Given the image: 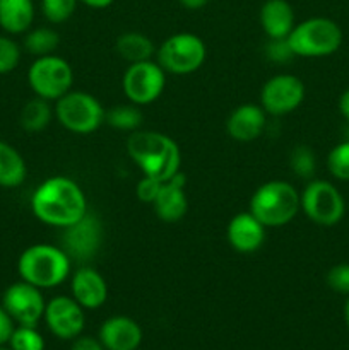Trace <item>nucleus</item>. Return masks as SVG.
I'll return each instance as SVG.
<instances>
[{
  "instance_id": "nucleus-1",
  "label": "nucleus",
  "mask_w": 349,
  "mask_h": 350,
  "mask_svg": "<svg viewBox=\"0 0 349 350\" xmlns=\"http://www.w3.org/2000/svg\"><path fill=\"white\" fill-rule=\"evenodd\" d=\"M31 212L43 224L64 229L89 211L88 198L77 181L68 176H51L38 185L31 195Z\"/></svg>"
},
{
  "instance_id": "nucleus-2",
  "label": "nucleus",
  "mask_w": 349,
  "mask_h": 350,
  "mask_svg": "<svg viewBox=\"0 0 349 350\" xmlns=\"http://www.w3.org/2000/svg\"><path fill=\"white\" fill-rule=\"evenodd\" d=\"M127 152L144 176H153L163 183L181 167L180 147L166 133L135 130L127 140Z\"/></svg>"
},
{
  "instance_id": "nucleus-3",
  "label": "nucleus",
  "mask_w": 349,
  "mask_h": 350,
  "mask_svg": "<svg viewBox=\"0 0 349 350\" xmlns=\"http://www.w3.org/2000/svg\"><path fill=\"white\" fill-rule=\"evenodd\" d=\"M17 273L21 280L38 289H53L70 277L72 260L60 246L36 243L21 253Z\"/></svg>"
},
{
  "instance_id": "nucleus-4",
  "label": "nucleus",
  "mask_w": 349,
  "mask_h": 350,
  "mask_svg": "<svg viewBox=\"0 0 349 350\" xmlns=\"http://www.w3.org/2000/svg\"><path fill=\"white\" fill-rule=\"evenodd\" d=\"M300 211V191L284 180H270L260 185L250 198V212L267 229L289 224Z\"/></svg>"
},
{
  "instance_id": "nucleus-5",
  "label": "nucleus",
  "mask_w": 349,
  "mask_h": 350,
  "mask_svg": "<svg viewBox=\"0 0 349 350\" xmlns=\"http://www.w3.org/2000/svg\"><path fill=\"white\" fill-rule=\"evenodd\" d=\"M294 57L322 58L334 55L342 44V29L328 17H310L293 27L287 36Z\"/></svg>"
},
{
  "instance_id": "nucleus-6",
  "label": "nucleus",
  "mask_w": 349,
  "mask_h": 350,
  "mask_svg": "<svg viewBox=\"0 0 349 350\" xmlns=\"http://www.w3.org/2000/svg\"><path fill=\"white\" fill-rule=\"evenodd\" d=\"M55 118L65 130L77 135H89L105 123L106 109L86 91H68L55 101Z\"/></svg>"
},
{
  "instance_id": "nucleus-7",
  "label": "nucleus",
  "mask_w": 349,
  "mask_h": 350,
  "mask_svg": "<svg viewBox=\"0 0 349 350\" xmlns=\"http://www.w3.org/2000/svg\"><path fill=\"white\" fill-rule=\"evenodd\" d=\"M205 57V43L194 33L171 34L156 50V62L161 68L174 75L194 74L204 65Z\"/></svg>"
},
{
  "instance_id": "nucleus-8",
  "label": "nucleus",
  "mask_w": 349,
  "mask_h": 350,
  "mask_svg": "<svg viewBox=\"0 0 349 350\" xmlns=\"http://www.w3.org/2000/svg\"><path fill=\"white\" fill-rule=\"evenodd\" d=\"M27 84L38 98L57 101L72 89L74 70L65 58L55 53L38 57L27 68Z\"/></svg>"
},
{
  "instance_id": "nucleus-9",
  "label": "nucleus",
  "mask_w": 349,
  "mask_h": 350,
  "mask_svg": "<svg viewBox=\"0 0 349 350\" xmlns=\"http://www.w3.org/2000/svg\"><path fill=\"white\" fill-rule=\"evenodd\" d=\"M301 212L317 226L331 228L342 221L346 202L341 191L327 180H310L300 193Z\"/></svg>"
},
{
  "instance_id": "nucleus-10",
  "label": "nucleus",
  "mask_w": 349,
  "mask_h": 350,
  "mask_svg": "<svg viewBox=\"0 0 349 350\" xmlns=\"http://www.w3.org/2000/svg\"><path fill=\"white\" fill-rule=\"evenodd\" d=\"M103 222L98 214L88 211L74 224L62 229L60 248L67 253L72 263L77 262L81 265H88L103 245Z\"/></svg>"
},
{
  "instance_id": "nucleus-11",
  "label": "nucleus",
  "mask_w": 349,
  "mask_h": 350,
  "mask_svg": "<svg viewBox=\"0 0 349 350\" xmlns=\"http://www.w3.org/2000/svg\"><path fill=\"white\" fill-rule=\"evenodd\" d=\"M166 85V72L154 60L130 64L122 79V89L132 105L147 106L156 101Z\"/></svg>"
},
{
  "instance_id": "nucleus-12",
  "label": "nucleus",
  "mask_w": 349,
  "mask_h": 350,
  "mask_svg": "<svg viewBox=\"0 0 349 350\" xmlns=\"http://www.w3.org/2000/svg\"><path fill=\"white\" fill-rule=\"evenodd\" d=\"M305 84L293 74H277L270 77L260 91V106L267 115H289L305 99Z\"/></svg>"
},
{
  "instance_id": "nucleus-13",
  "label": "nucleus",
  "mask_w": 349,
  "mask_h": 350,
  "mask_svg": "<svg viewBox=\"0 0 349 350\" xmlns=\"http://www.w3.org/2000/svg\"><path fill=\"white\" fill-rule=\"evenodd\" d=\"M2 306L10 314L14 323L23 325V327H36L40 320H43L47 301L41 289L19 280V282L10 284L3 291Z\"/></svg>"
},
{
  "instance_id": "nucleus-14",
  "label": "nucleus",
  "mask_w": 349,
  "mask_h": 350,
  "mask_svg": "<svg viewBox=\"0 0 349 350\" xmlns=\"http://www.w3.org/2000/svg\"><path fill=\"white\" fill-rule=\"evenodd\" d=\"M43 320L55 337L74 340L84 330V308L72 296H57L47 303Z\"/></svg>"
},
{
  "instance_id": "nucleus-15",
  "label": "nucleus",
  "mask_w": 349,
  "mask_h": 350,
  "mask_svg": "<svg viewBox=\"0 0 349 350\" xmlns=\"http://www.w3.org/2000/svg\"><path fill=\"white\" fill-rule=\"evenodd\" d=\"M70 294L84 310H98L108 299V284L91 265H81L70 275Z\"/></svg>"
},
{
  "instance_id": "nucleus-16",
  "label": "nucleus",
  "mask_w": 349,
  "mask_h": 350,
  "mask_svg": "<svg viewBox=\"0 0 349 350\" xmlns=\"http://www.w3.org/2000/svg\"><path fill=\"white\" fill-rule=\"evenodd\" d=\"M266 236L267 228L250 211L236 214L226 228V239L229 246L243 255L255 253L262 248Z\"/></svg>"
},
{
  "instance_id": "nucleus-17",
  "label": "nucleus",
  "mask_w": 349,
  "mask_h": 350,
  "mask_svg": "<svg viewBox=\"0 0 349 350\" xmlns=\"http://www.w3.org/2000/svg\"><path fill=\"white\" fill-rule=\"evenodd\" d=\"M267 125V113L260 105L245 103L229 113L226 120V132L236 142H253L263 133Z\"/></svg>"
},
{
  "instance_id": "nucleus-18",
  "label": "nucleus",
  "mask_w": 349,
  "mask_h": 350,
  "mask_svg": "<svg viewBox=\"0 0 349 350\" xmlns=\"http://www.w3.org/2000/svg\"><path fill=\"white\" fill-rule=\"evenodd\" d=\"M187 178L181 171H178L171 180L161 185L156 200L153 202V208L157 219L163 222H178L187 215L188 198L185 193Z\"/></svg>"
},
{
  "instance_id": "nucleus-19",
  "label": "nucleus",
  "mask_w": 349,
  "mask_h": 350,
  "mask_svg": "<svg viewBox=\"0 0 349 350\" xmlns=\"http://www.w3.org/2000/svg\"><path fill=\"white\" fill-rule=\"evenodd\" d=\"M98 338L106 350H137L142 344V328L129 317H112L103 321Z\"/></svg>"
},
{
  "instance_id": "nucleus-20",
  "label": "nucleus",
  "mask_w": 349,
  "mask_h": 350,
  "mask_svg": "<svg viewBox=\"0 0 349 350\" xmlns=\"http://www.w3.org/2000/svg\"><path fill=\"white\" fill-rule=\"evenodd\" d=\"M260 26L267 38H287L296 26L294 10L287 0H266L260 7Z\"/></svg>"
},
{
  "instance_id": "nucleus-21",
  "label": "nucleus",
  "mask_w": 349,
  "mask_h": 350,
  "mask_svg": "<svg viewBox=\"0 0 349 350\" xmlns=\"http://www.w3.org/2000/svg\"><path fill=\"white\" fill-rule=\"evenodd\" d=\"M34 23L33 0H0V27L10 36L24 34Z\"/></svg>"
},
{
  "instance_id": "nucleus-22",
  "label": "nucleus",
  "mask_w": 349,
  "mask_h": 350,
  "mask_svg": "<svg viewBox=\"0 0 349 350\" xmlns=\"http://www.w3.org/2000/svg\"><path fill=\"white\" fill-rule=\"evenodd\" d=\"M27 166L23 154L10 144L0 140V187L17 188L26 181Z\"/></svg>"
},
{
  "instance_id": "nucleus-23",
  "label": "nucleus",
  "mask_w": 349,
  "mask_h": 350,
  "mask_svg": "<svg viewBox=\"0 0 349 350\" xmlns=\"http://www.w3.org/2000/svg\"><path fill=\"white\" fill-rule=\"evenodd\" d=\"M115 51L120 58L130 64H139V62L151 60L156 55V46L151 41L149 36L135 31H129L116 38Z\"/></svg>"
},
{
  "instance_id": "nucleus-24",
  "label": "nucleus",
  "mask_w": 349,
  "mask_h": 350,
  "mask_svg": "<svg viewBox=\"0 0 349 350\" xmlns=\"http://www.w3.org/2000/svg\"><path fill=\"white\" fill-rule=\"evenodd\" d=\"M55 118V109L51 101L34 96L33 99L23 106L19 113L21 129L27 133H40L51 123Z\"/></svg>"
},
{
  "instance_id": "nucleus-25",
  "label": "nucleus",
  "mask_w": 349,
  "mask_h": 350,
  "mask_svg": "<svg viewBox=\"0 0 349 350\" xmlns=\"http://www.w3.org/2000/svg\"><path fill=\"white\" fill-rule=\"evenodd\" d=\"M23 46L27 53L36 58L53 55L60 46V34L47 26L34 27L24 33Z\"/></svg>"
},
{
  "instance_id": "nucleus-26",
  "label": "nucleus",
  "mask_w": 349,
  "mask_h": 350,
  "mask_svg": "<svg viewBox=\"0 0 349 350\" xmlns=\"http://www.w3.org/2000/svg\"><path fill=\"white\" fill-rule=\"evenodd\" d=\"M142 111L137 105H116L113 108L106 109L105 122L112 129L122 130V132H135L142 125Z\"/></svg>"
},
{
  "instance_id": "nucleus-27",
  "label": "nucleus",
  "mask_w": 349,
  "mask_h": 350,
  "mask_svg": "<svg viewBox=\"0 0 349 350\" xmlns=\"http://www.w3.org/2000/svg\"><path fill=\"white\" fill-rule=\"evenodd\" d=\"M289 167L296 176L310 180L317 171L315 152L308 146H296L289 154Z\"/></svg>"
},
{
  "instance_id": "nucleus-28",
  "label": "nucleus",
  "mask_w": 349,
  "mask_h": 350,
  "mask_svg": "<svg viewBox=\"0 0 349 350\" xmlns=\"http://www.w3.org/2000/svg\"><path fill=\"white\" fill-rule=\"evenodd\" d=\"M10 350H44V338L36 327H19L14 328L9 340Z\"/></svg>"
},
{
  "instance_id": "nucleus-29",
  "label": "nucleus",
  "mask_w": 349,
  "mask_h": 350,
  "mask_svg": "<svg viewBox=\"0 0 349 350\" xmlns=\"http://www.w3.org/2000/svg\"><path fill=\"white\" fill-rule=\"evenodd\" d=\"M327 170L335 180L349 181V140L332 147L327 156Z\"/></svg>"
},
{
  "instance_id": "nucleus-30",
  "label": "nucleus",
  "mask_w": 349,
  "mask_h": 350,
  "mask_svg": "<svg viewBox=\"0 0 349 350\" xmlns=\"http://www.w3.org/2000/svg\"><path fill=\"white\" fill-rule=\"evenodd\" d=\"M79 0H41V12L51 24H62L75 12Z\"/></svg>"
},
{
  "instance_id": "nucleus-31",
  "label": "nucleus",
  "mask_w": 349,
  "mask_h": 350,
  "mask_svg": "<svg viewBox=\"0 0 349 350\" xmlns=\"http://www.w3.org/2000/svg\"><path fill=\"white\" fill-rule=\"evenodd\" d=\"M21 46L9 36H0V75L16 70L21 62Z\"/></svg>"
},
{
  "instance_id": "nucleus-32",
  "label": "nucleus",
  "mask_w": 349,
  "mask_h": 350,
  "mask_svg": "<svg viewBox=\"0 0 349 350\" xmlns=\"http://www.w3.org/2000/svg\"><path fill=\"white\" fill-rule=\"evenodd\" d=\"M325 280L334 293L349 296V263H337V265L331 267Z\"/></svg>"
},
{
  "instance_id": "nucleus-33",
  "label": "nucleus",
  "mask_w": 349,
  "mask_h": 350,
  "mask_svg": "<svg viewBox=\"0 0 349 350\" xmlns=\"http://www.w3.org/2000/svg\"><path fill=\"white\" fill-rule=\"evenodd\" d=\"M263 53H266L267 60L274 62V64H286L294 57L293 50L287 43V38H279V40L269 38V41L263 46Z\"/></svg>"
},
{
  "instance_id": "nucleus-34",
  "label": "nucleus",
  "mask_w": 349,
  "mask_h": 350,
  "mask_svg": "<svg viewBox=\"0 0 349 350\" xmlns=\"http://www.w3.org/2000/svg\"><path fill=\"white\" fill-rule=\"evenodd\" d=\"M161 185H163V181L156 180V178L142 176L140 178L139 183H137V188H135L137 198H139L140 202H144V204L153 205V202L156 200L157 193H159Z\"/></svg>"
},
{
  "instance_id": "nucleus-35",
  "label": "nucleus",
  "mask_w": 349,
  "mask_h": 350,
  "mask_svg": "<svg viewBox=\"0 0 349 350\" xmlns=\"http://www.w3.org/2000/svg\"><path fill=\"white\" fill-rule=\"evenodd\" d=\"M14 328H16V323H14L10 314L5 311V308L0 304V345L9 344Z\"/></svg>"
},
{
  "instance_id": "nucleus-36",
  "label": "nucleus",
  "mask_w": 349,
  "mask_h": 350,
  "mask_svg": "<svg viewBox=\"0 0 349 350\" xmlns=\"http://www.w3.org/2000/svg\"><path fill=\"white\" fill-rule=\"evenodd\" d=\"M70 350H106L103 347V344L99 342V338L92 337H81L74 338V344H72Z\"/></svg>"
},
{
  "instance_id": "nucleus-37",
  "label": "nucleus",
  "mask_w": 349,
  "mask_h": 350,
  "mask_svg": "<svg viewBox=\"0 0 349 350\" xmlns=\"http://www.w3.org/2000/svg\"><path fill=\"white\" fill-rule=\"evenodd\" d=\"M339 111L349 122V89H346L339 98Z\"/></svg>"
},
{
  "instance_id": "nucleus-38",
  "label": "nucleus",
  "mask_w": 349,
  "mask_h": 350,
  "mask_svg": "<svg viewBox=\"0 0 349 350\" xmlns=\"http://www.w3.org/2000/svg\"><path fill=\"white\" fill-rule=\"evenodd\" d=\"M79 2H82L84 5L91 7V9H106V7L112 5L115 0H79Z\"/></svg>"
},
{
  "instance_id": "nucleus-39",
  "label": "nucleus",
  "mask_w": 349,
  "mask_h": 350,
  "mask_svg": "<svg viewBox=\"0 0 349 350\" xmlns=\"http://www.w3.org/2000/svg\"><path fill=\"white\" fill-rule=\"evenodd\" d=\"M180 3L185 7V9L197 10V9H202V7L207 5L209 0H180Z\"/></svg>"
},
{
  "instance_id": "nucleus-40",
  "label": "nucleus",
  "mask_w": 349,
  "mask_h": 350,
  "mask_svg": "<svg viewBox=\"0 0 349 350\" xmlns=\"http://www.w3.org/2000/svg\"><path fill=\"white\" fill-rule=\"evenodd\" d=\"M344 320H346V325H348V328H349V296H348V299H346V304H344Z\"/></svg>"
},
{
  "instance_id": "nucleus-41",
  "label": "nucleus",
  "mask_w": 349,
  "mask_h": 350,
  "mask_svg": "<svg viewBox=\"0 0 349 350\" xmlns=\"http://www.w3.org/2000/svg\"><path fill=\"white\" fill-rule=\"evenodd\" d=\"M0 350H10V347L5 349V347H3V345H0Z\"/></svg>"
}]
</instances>
